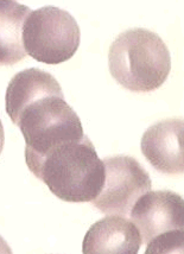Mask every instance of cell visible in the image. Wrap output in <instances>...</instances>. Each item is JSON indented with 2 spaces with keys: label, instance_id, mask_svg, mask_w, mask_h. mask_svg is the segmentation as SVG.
<instances>
[{
  "label": "cell",
  "instance_id": "obj_1",
  "mask_svg": "<svg viewBox=\"0 0 184 254\" xmlns=\"http://www.w3.org/2000/svg\"><path fill=\"white\" fill-rule=\"evenodd\" d=\"M25 162L29 170L62 201L93 202L104 187V162L86 134L59 143Z\"/></svg>",
  "mask_w": 184,
  "mask_h": 254
},
{
  "label": "cell",
  "instance_id": "obj_2",
  "mask_svg": "<svg viewBox=\"0 0 184 254\" xmlns=\"http://www.w3.org/2000/svg\"><path fill=\"white\" fill-rule=\"evenodd\" d=\"M111 75L126 89L149 93L158 89L171 70L167 44L155 32L129 29L114 39L108 54Z\"/></svg>",
  "mask_w": 184,
  "mask_h": 254
},
{
  "label": "cell",
  "instance_id": "obj_3",
  "mask_svg": "<svg viewBox=\"0 0 184 254\" xmlns=\"http://www.w3.org/2000/svg\"><path fill=\"white\" fill-rule=\"evenodd\" d=\"M11 120L25 139V159L42 156L59 143L84 135L80 118L65 102L61 87L24 105Z\"/></svg>",
  "mask_w": 184,
  "mask_h": 254
},
{
  "label": "cell",
  "instance_id": "obj_4",
  "mask_svg": "<svg viewBox=\"0 0 184 254\" xmlns=\"http://www.w3.org/2000/svg\"><path fill=\"white\" fill-rule=\"evenodd\" d=\"M81 31L75 18L56 6L32 11L23 29L26 55L45 64H60L70 60L80 47Z\"/></svg>",
  "mask_w": 184,
  "mask_h": 254
},
{
  "label": "cell",
  "instance_id": "obj_5",
  "mask_svg": "<svg viewBox=\"0 0 184 254\" xmlns=\"http://www.w3.org/2000/svg\"><path fill=\"white\" fill-rule=\"evenodd\" d=\"M102 162L105 183L93 204L106 215L128 216L137 199L151 190L150 175L128 156L108 157Z\"/></svg>",
  "mask_w": 184,
  "mask_h": 254
},
{
  "label": "cell",
  "instance_id": "obj_6",
  "mask_svg": "<svg viewBox=\"0 0 184 254\" xmlns=\"http://www.w3.org/2000/svg\"><path fill=\"white\" fill-rule=\"evenodd\" d=\"M129 216L139 231L141 244L147 245L159 235L184 231V201L170 190H150L137 199Z\"/></svg>",
  "mask_w": 184,
  "mask_h": 254
},
{
  "label": "cell",
  "instance_id": "obj_7",
  "mask_svg": "<svg viewBox=\"0 0 184 254\" xmlns=\"http://www.w3.org/2000/svg\"><path fill=\"white\" fill-rule=\"evenodd\" d=\"M141 151L157 171L181 175L184 171L183 119H167L149 127L141 138Z\"/></svg>",
  "mask_w": 184,
  "mask_h": 254
},
{
  "label": "cell",
  "instance_id": "obj_8",
  "mask_svg": "<svg viewBox=\"0 0 184 254\" xmlns=\"http://www.w3.org/2000/svg\"><path fill=\"white\" fill-rule=\"evenodd\" d=\"M141 246L139 231L131 220L107 215L95 222L83 239L84 254H137Z\"/></svg>",
  "mask_w": 184,
  "mask_h": 254
},
{
  "label": "cell",
  "instance_id": "obj_9",
  "mask_svg": "<svg viewBox=\"0 0 184 254\" xmlns=\"http://www.w3.org/2000/svg\"><path fill=\"white\" fill-rule=\"evenodd\" d=\"M31 12L28 6L17 1H1L0 60L2 65H12L26 56L23 44V29Z\"/></svg>",
  "mask_w": 184,
  "mask_h": 254
},
{
  "label": "cell",
  "instance_id": "obj_10",
  "mask_svg": "<svg viewBox=\"0 0 184 254\" xmlns=\"http://www.w3.org/2000/svg\"><path fill=\"white\" fill-rule=\"evenodd\" d=\"M184 231H175L159 235L146 245L145 254L183 253Z\"/></svg>",
  "mask_w": 184,
  "mask_h": 254
}]
</instances>
